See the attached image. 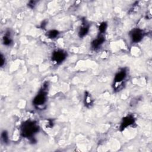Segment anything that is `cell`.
<instances>
[{
    "instance_id": "cell-1",
    "label": "cell",
    "mask_w": 152,
    "mask_h": 152,
    "mask_svg": "<svg viewBox=\"0 0 152 152\" xmlns=\"http://www.w3.org/2000/svg\"><path fill=\"white\" fill-rule=\"evenodd\" d=\"M39 130V127L33 121H26L22 124L21 134L24 137H32Z\"/></svg>"
},
{
    "instance_id": "cell-2",
    "label": "cell",
    "mask_w": 152,
    "mask_h": 152,
    "mask_svg": "<svg viewBox=\"0 0 152 152\" xmlns=\"http://www.w3.org/2000/svg\"><path fill=\"white\" fill-rule=\"evenodd\" d=\"M127 77V72L125 70H122L120 72H118L115 77V88L116 89H118V86H120L121 84H123V82L125 79Z\"/></svg>"
},
{
    "instance_id": "cell-3",
    "label": "cell",
    "mask_w": 152,
    "mask_h": 152,
    "mask_svg": "<svg viewBox=\"0 0 152 152\" xmlns=\"http://www.w3.org/2000/svg\"><path fill=\"white\" fill-rule=\"evenodd\" d=\"M66 58V53L63 51H55L52 56V60L57 64L61 63Z\"/></svg>"
},
{
    "instance_id": "cell-4",
    "label": "cell",
    "mask_w": 152,
    "mask_h": 152,
    "mask_svg": "<svg viewBox=\"0 0 152 152\" xmlns=\"http://www.w3.org/2000/svg\"><path fill=\"white\" fill-rule=\"evenodd\" d=\"M130 36L133 42L137 43L142 39L143 37V32L139 29H135L131 32Z\"/></svg>"
},
{
    "instance_id": "cell-5",
    "label": "cell",
    "mask_w": 152,
    "mask_h": 152,
    "mask_svg": "<svg viewBox=\"0 0 152 152\" xmlns=\"http://www.w3.org/2000/svg\"><path fill=\"white\" fill-rule=\"evenodd\" d=\"M47 99L46 93L44 90L41 92L33 100V103L35 106H41L45 103Z\"/></svg>"
},
{
    "instance_id": "cell-6",
    "label": "cell",
    "mask_w": 152,
    "mask_h": 152,
    "mask_svg": "<svg viewBox=\"0 0 152 152\" xmlns=\"http://www.w3.org/2000/svg\"><path fill=\"white\" fill-rule=\"evenodd\" d=\"M135 120L133 116H127L123 119L120 125V129L121 131L124 130L127 127L133 125L134 123Z\"/></svg>"
},
{
    "instance_id": "cell-7",
    "label": "cell",
    "mask_w": 152,
    "mask_h": 152,
    "mask_svg": "<svg viewBox=\"0 0 152 152\" xmlns=\"http://www.w3.org/2000/svg\"><path fill=\"white\" fill-rule=\"evenodd\" d=\"M105 41V39L103 36H99L97 39H95L92 42V47L94 49H97L99 47H100V45L103 43V42Z\"/></svg>"
},
{
    "instance_id": "cell-8",
    "label": "cell",
    "mask_w": 152,
    "mask_h": 152,
    "mask_svg": "<svg viewBox=\"0 0 152 152\" xmlns=\"http://www.w3.org/2000/svg\"><path fill=\"white\" fill-rule=\"evenodd\" d=\"M88 32H89V26H87L86 23H83V26L80 29L79 34L80 37H84L85 35L87 34Z\"/></svg>"
},
{
    "instance_id": "cell-9",
    "label": "cell",
    "mask_w": 152,
    "mask_h": 152,
    "mask_svg": "<svg viewBox=\"0 0 152 152\" xmlns=\"http://www.w3.org/2000/svg\"><path fill=\"white\" fill-rule=\"evenodd\" d=\"M58 32L55 30H51L49 32H48V34H47V36L49 37V38H51V39H53V38H55L56 37L58 34Z\"/></svg>"
},
{
    "instance_id": "cell-10",
    "label": "cell",
    "mask_w": 152,
    "mask_h": 152,
    "mask_svg": "<svg viewBox=\"0 0 152 152\" xmlns=\"http://www.w3.org/2000/svg\"><path fill=\"white\" fill-rule=\"evenodd\" d=\"M3 43L6 45H9L11 43V39L9 34H6L3 37Z\"/></svg>"
},
{
    "instance_id": "cell-11",
    "label": "cell",
    "mask_w": 152,
    "mask_h": 152,
    "mask_svg": "<svg viewBox=\"0 0 152 152\" xmlns=\"http://www.w3.org/2000/svg\"><path fill=\"white\" fill-rule=\"evenodd\" d=\"M106 28H107V24H106V23L103 22V23H102L99 25V31L100 32V33H104L106 31Z\"/></svg>"
},
{
    "instance_id": "cell-12",
    "label": "cell",
    "mask_w": 152,
    "mask_h": 152,
    "mask_svg": "<svg viewBox=\"0 0 152 152\" xmlns=\"http://www.w3.org/2000/svg\"><path fill=\"white\" fill-rule=\"evenodd\" d=\"M1 137H2V139L5 142V143H7L8 141H9V137H8V134H7V133L6 131H3L2 133V134H1Z\"/></svg>"
},
{
    "instance_id": "cell-13",
    "label": "cell",
    "mask_w": 152,
    "mask_h": 152,
    "mask_svg": "<svg viewBox=\"0 0 152 152\" xmlns=\"http://www.w3.org/2000/svg\"><path fill=\"white\" fill-rule=\"evenodd\" d=\"M4 62H5V60L4 59V57L1 55V62H0V65L1 66H3V65L4 64Z\"/></svg>"
}]
</instances>
